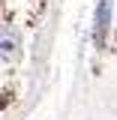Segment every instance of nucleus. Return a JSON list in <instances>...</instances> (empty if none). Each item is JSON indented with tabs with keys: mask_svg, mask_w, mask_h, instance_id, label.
Masks as SVG:
<instances>
[{
	"mask_svg": "<svg viewBox=\"0 0 117 120\" xmlns=\"http://www.w3.org/2000/svg\"><path fill=\"white\" fill-rule=\"evenodd\" d=\"M108 18H111V0H99V9H96V42L99 45H105Z\"/></svg>",
	"mask_w": 117,
	"mask_h": 120,
	"instance_id": "1",
	"label": "nucleus"
}]
</instances>
